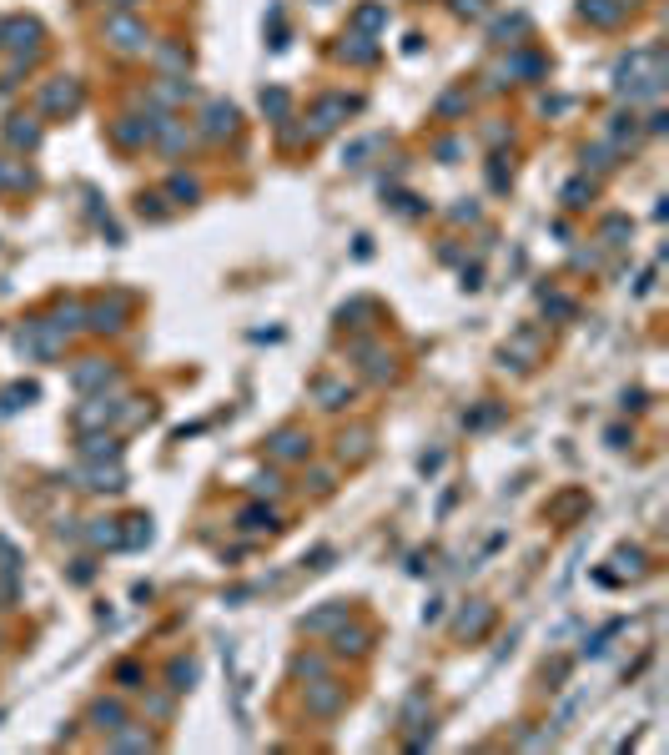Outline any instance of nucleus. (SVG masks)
Returning a JSON list of instances; mask_svg holds the SVG:
<instances>
[{
  "instance_id": "nucleus-1",
  "label": "nucleus",
  "mask_w": 669,
  "mask_h": 755,
  "mask_svg": "<svg viewBox=\"0 0 669 755\" xmlns=\"http://www.w3.org/2000/svg\"><path fill=\"white\" fill-rule=\"evenodd\" d=\"M111 35H121L116 45H126V50L141 45V26H131V21H111Z\"/></svg>"
},
{
  "instance_id": "nucleus-2",
  "label": "nucleus",
  "mask_w": 669,
  "mask_h": 755,
  "mask_svg": "<svg viewBox=\"0 0 669 755\" xmlns=\"http://www.w3.org/2000/svg\"><path fill=\"white\" fill-rule=\"evenodd\" d=\"M86 453H116V443L111 439H86Z\"/></svg>"
}]
</instances>
